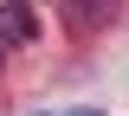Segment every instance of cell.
Wrapping results in <instances>:
<instances>
[{
  "label": "cell",
  "instance_id": "cell-1",
  "mask_svg": "<svg viewBox=\"0 0 129 116\" xmlns=\"http://www.w3.org/2000/svg\"><path fill=\"white\" fill-rule=\"evenodd\" d=\"M32 39H39V13L26 0H7L0 7V45H32Z\"/></svg>",
  "mask_w": 129,
  "mask_h": 116
},
{
  "label": "cell",
  "instance_id": "cell-2",
  "mask_svg": "<svg viewBox=\"0 0 129 116\" xmlns=\"http://www.w3.org/2000/svg\"><path fill=\"white\" fill-rule=\"evenodd\" d=\"M116 7H123V0H64V26H71V32H97V26L116 19Z\"/></svg>",
  "mask_w": 129,
  "mask_h": 116
},
{
  "label": "cell",
  "instance_id": "cell-3",
  "mask_svg": "<svg viewBox=\"0 0 129 116\" xmlns=\"http://www.w3.org/2000/svg\"><path fill=\"white\" fill-rule=\"evenodd\" d=\"M39 116H52V110H39ZM64 116H103V110H64Z\"/></svg>",
  "mask_w": 129,
  "mask_h": 116
}]
</instances>
